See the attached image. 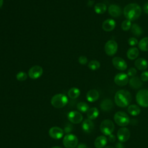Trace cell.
Returning <instances> with one entry per match:
<instances>
[{
    "mask_svg": "<svg viewBox=\"0 0 148 148\" xmlns=\"http://www.w3.org/2000/svg\"><path fill=\"white\" fill-rule=\"evenodd\" d=\"M142 9L140 6L136 3H131L125 6L123 13L127 20L134 21L140 16Z\"/></svg>",
    "mask_w": 148,
    "mask_h": 148,
    "instance_id": "cell-1",
    "label": "cell"
},
{
    "mask_svg": "<svg viewBox=\"0 0 148 148\" xmlns=\"http://www.w3.org/2000/svg\"><path fill=\"white\" fill-rule=\"evenodd\" d=\"M132 100L131 93L125 90H120L116 92L114 96L116 104L121 108L127 106Z\"/></svg>",
    "mask_w": 148,
    "mask_h": 148,
    "instance_id": "cell-2",
    "label": "cell"
},
{
    "mask_svg": "<svg viewBox=\"0 0 148 148\" xmlns=\"http://www.w3.org/2000/svg\"><path fill=\"white\" fill-rule=\"evenodd\" d=\"M67 97L63 94H57L54 95L51 99L52 106L56 108L60 109L64 107L68 103Z\"/></svg>",
    "mask_w": 148,
    "mask_h": 148,
    "instance_id": "cell-3",
    "label": "cell"
},
{
    "mask_svg": "<svg viewBox=\"0 0 148 148\" xmlns=\"http://www.w3.org/2000/svg\"><path fill=\"white\" fill-rule=\"evenodd\" d=\"M137 103L142 107H148V90L141 89L136 95Z\"/></svg>",
    "mask_w": 148,
    "mask_h": 148,
    "instance_id": "cell-4",
    "label": "cell"
},
{
    "mask_svg": "<svg viewBox=\"0 0 148 148\" xmlns=\"http://www.w3.org/2000/svg\"><path fill=\"white\" fill-rule=\"evenodd\" d=\"M114 120L116 123L121 127L127 125L130 123V118L128 114L124 112L119 111L114 116Z\"/></svg>",
    "mask_w": 148,
    "mask_h": 148,
    "instance_id": "cell-5",
    "label": "cell"
},
{
    "mask_svg": "<svg viewBox=\"0 0 148 148\" xmlns=\"http://www.w3.org/2000/svg\"><path fill=\"white\" fill-rule=\"evenodd\" d=\"M114 125L112 121L109 119L104 120L100 125V130L101 132L105 135H109L114 131Z\"/></svg>",
    "mask_w": 148,
    "mask_h": 148,
    "instance_id": "cell-6",
    "label": "cell"
},
{
    "mask_svg": "<svg viewBox=\"0 0 148 148\" xmlns=\"http://www.w3.org/2000/svg\"><path fill=\"white\" fill-rule=\"evenodd\" d=\"M77 138L73 134H68L64 137L63 144L66 148H75L77 146Z\"/></svg>",
    "mask_w": 148,
    "mask_h": 148,
    "instance_id": "cell-7",
    "label": "cell"
},
{
    "mask_svg": "<svg viewBox=\"0 0 148 148\" xmlns=\"http://www.w3.org/2000/svg\"><path fill=\"white\" fill-rule=\"evenodd\" d=\"M117 43L114 40H109L105 43V51L106 54L109 56L114 55L117 51Z\"/></svg>",
    "mask_w": 148,
    "mask_h": 148,
    "instance_id": "cell-8",
    "label": "cell"
},
{
    "mask_svg": "<svg viewBox=\"0 0 148 148\" xmlns=\"http://www.w3.org/2000/svg\"><path fill=\"white\" fill-rule=\"evenodd\" d=\"M68 119L73 124H79L83 120V116L77 111L73 110L69 112L67 114Z\"/></svg>",
    "mask_w": 148,
    "mask_h": 148,
    "instance_id": "cell-9",
    "label": "cell"
},
{
    "mask_svg": "<svg viewBox=\"0 0 148 148\" xmlns=\"http://www.w3.org/2000/svg\"><path fill=\"white\" fill-rule=\"evenodd\" d=\"M43 74V68L39 65L32 66L28 71V76L32 79H36Z\"/></svg>",
    "mask_w": 148,
    "mask_h": 148,
    "instance_id": "cell-10",
    "label": "cell"
},
{
    "mask_svg": "<svg viewBox=\"0 0 148 148\" xmlns=\"http://www.w3.org/2000/svg\"><path fill=\"white\" fill-rule=\"evenodd\" d=\"M114 82L119 86H124L129 82V77L126 73H119L114 76Z\"/></svg>",
    "mask_w": 148,
    "mask_h": 148,
    "instance_id": "cell-11",
    "label": "cell"
},
{
    "mask_svg": "<svg viewBox=\"0 0 148 148\" xmlns=\"http://www.w3.org/2000/svg\"><path fill=\"white\" fill-rule=\"evenodd\" d=\"M113 66L118 70L124 71L127 68V64L125 60L121 57H115L112 59Z\"/></svg>",
    "mask_w": 148,
    "mask_h": 148,
    "instance_id": "cell-12",
    "label": "cell"
},
{
    "mask_svg": "<svg viewBox=\"0 0 148 148\" xmlns=\"http://www.w3.org/2000/svg\"><path fill=\"white\" fill-rule=\"evenodd\" d=\"M117 136L120 142H126L130 137V132L128 128L125 127H122L118 130Z\"/></svg>",
    "mask_w": 148,
    "mask_h": 148,
    "instance_id": "cell-13",
    "label": "cell"
},
{
    "mask_svg": "<svg viewBox=\"0 0 148 148\" xmlns=\"http://www.w3.org/2000/svg\"><path fill=\"white\" fill-rule=\"evenodd\" d=\"M49 134L51 138L54 139H60L64 135V131L60 127H53L49 130Z\"/></svg>",
    "mask_w": 148,
    "mask_h": 148,
    "instance_id": "cell-14",
    "label": "cell"
},
{
    "mask_svg": "<svg viewBox=\"0 0 148 148\" xmlns=\"http://www.w3.org/2000/svg\"><path fill=\"white\" fill-rule=\"evenodd\" d=\"M116 23L113 19L108 18L105 20L102 24V29L106 32H110L113 31L116 27Z\"/></svg>",
    "mask_w": 148,
    "mask_h": 148,
    "instance_id": "cell-15",
    "label": "cell"
},
{
    "mask_svg": "<svg viewBox=\"0 0 148 148\" xmlns=\"http://www.w3.org/2000/svg\"><path fill=\"white\" fill-rule=\"evenodd\" d=\"M108 12L113 17H118L121 14V9L120 7L117 5L112 4L109 6Z\"/></svg>",
    "mask_w": 148,
    "mask_h": 148,
    "instance_id": "cell-16",
    "label": "cell"
},
{
    "mask_svg": "<svg viewBox=\"0 0 148 148\" xmlns=\"http://www.w3.org/2000/svg\"><path fill=\"white\" fill-rule=\"evenodd\" d=\"M83 130L86 133H90L92 131L94 128V123L90 119H85L82 124Z\"/></svg>",
    "mask_w": 148,
    "mask_h": 148,
    "instance_id": "cell-17",
    "label": "cell"
},
{
    "mask_svg": "<svg viewBox=\"0 0 148 148\" xmlns=\"http://www.w3.org/2000/svg\"><path fill=\"white\" fill-rule=\"evenodd\" d=\"M135 67L140 71H144L148 67V63L146 60L143 58H139L136 59L134 62Z\"/></svg>",
    "mask_w": 148,
    "mask_h": 148,
    "instance_id": "cell-18",
    "label": "cell"
},
{
    "mask_svg": "<svg viewBox=\"0 0 148 148\" xmlns=\"http://www.w3.org/2000/svg\"><path fill=\"white\" fill-rule=\"evenodd\" d=\"M99 92L97 90L92 89L89 90L86 94V98L88 101L90 102H94L96 101L99 98Z\"/></svg>",
    "mask_w": 148,
    "mask_h": 148,
    "instance_id": "cell-19",
    "label": "cell"
},
{
    "mask_svg": "<svg viewBox=\"0 0 148 148\" xmlns=\"http://www.w3.org/2000/svg\"><path fill=\"white\" fill-rule=\"evenodd\" d=\"M114 106L113 103L112 101L110 99H104L101 103L100 107L101 109L105 111V112H108L110 111L113 109Z\"/></svg>",
    "mask_w": 148,
    "mask_h": 148,
    "instance_id": "cell-20",
    "label": "cell"
},
{
    "mask_svg": "<svg viewBox=\"0 0 148 148\" xmlns=\"http://www.w3.org/2000/svg\"><path fill=\"white\" fill-rule=\"evenodd\" d=\"M129 84L131 88L134 89H138L142 87V81L138 77L134 76L130 79Z\"/></svg>",
    "mask_w": 148,
    "mask_h": 148,
    "instance_id": "cell-21",
    "label": "cell"
},
{
    "mask_svg": "<svg viewBox=\"0 0 148 148\" xmlns=\"http://www.w3.org/2000/svg\"><path fill=\"white\" fill-rule=\"evenodd\" d=\"M108 139L103 136L101 135L97 137L94 141V146L96 148H103L107 144Z\"/></svg>",
    "mask_w": 148,
    "mask_h": 148,
    "instance_id": "cell-22",
    "label": "cell"
},
{
    "mask_svg": "<svg viewBox=\"0 0 148 148\" xmlns=\"http://www.w3.org/2000/svg\"><path fill=\"white\" fill-rule=\"evenodd\" d=\"M139 54V50L136 47H131L128 50L127 52V56L128 59L133 60L138 57Z\"/></svg>",
    "mask_w": 148,
    "mask_h": 148,
    "instance_id": "cell-23",
    "label": "cell"
},
{
    "mask_svg": "<svg viewBox=\"0 0 148 148\" xmlns=\"http://www.w3.org/2000/svg\"><path fill=\"white\" fill-rule=\"evenodd\" d=\"M99 114V111L97 108H91L87 112V116L88 119L94 120L96 119Z\"/></svg>",
    "mask_w": 148,
    "mask_h": 148,
    "instance_id": "cell-24",
    "label": "cell"
},
{
    "mask_svg": "<svg viewBox=\"0 0 148 148\" xmlns=\"http://www.w3.org/2000/svg\"><path fill=\"white\" fill-rule=\"evenodd\" d=\"M131 31L132 34L136 36H140L143 33L142 28L139 25L135 23L132 24L131 27Z\"/></svg>",
    "mask_w": 148,
    "mask_h": 148,
    "instance_id": "cell-25",
    "label": "cell"
},
{
    "mask_svg": "<svg viewBox=\"0 0 148 148\" xmlns=\"http://www.w3.org/2000/svg\"><path fill=\"white\" fill-rule=\"evenodd\" d=\"M106 6L103 3H97L94 6V11L97 14H103L106 10Z\"/></svg>",
    "mask_w": 148,
    "mask_h": 148,
    "instance_id": "cell-26",
    "label": "cell"
},
{
    "mask_svg": "<svg viewBox=\"0 0 148 148\" xmlns=\"http://www.w3.org/2000/svg\"><path fill=\"white\" fill-rule=\"evenodd\" d=\"M138 47L139 49L143 51H148V37H145L142 38L138 43Z\"/></svg>",
    "mask_w": 148,
    "mask_h": 148,
    "instance_id": "cell-27",
    "label": "cell"
},
{
    "mask_svg": "<svg viewBox=\"0 0 148 148\" xmlns=\"http://www.w3.org/2000/svg\"><path fill=\"white\" fill-rule=\"evenodd\" d=\"M128 112L132 116H137L140 112V108L136 105H131L128 107Z\"/></svg>",
    "mask_w": 148,
    "mask_h": 148,
    "instance_id": "cell-28",
    "label": "cell"
},
{
    "mask_svg": "<svg viewBox=\"0 0 148 148\" xmlns=\"http://www.w3.org/2000/svg\"><path fill=\"white\" fill-rule=\"evenodd\" d=\"M80 94V91L79 88L76 87H72L70 88L68 92V97L71 99H75L77 98Z\"/></svg>",
    "mask_w": 148,
    "mask_h": 148,
    "instance_id": "cell-29",
    "label": "cell"
},
{
    "mask_svg": "<svg viewBox=\"0 0 148 148\" xmlns=\"http://www.w3.org/2000/svg\"><path fill=\"white\" fill-rule=\"evenodd\" d=\"M77 109L82 113H86L89 109V106L87 103L84 102H80L77 104Z\"/></svg>",
    "mask_w": 148,
    "mask_h": 148,
    "instance_id": "cell-30",
    "label": "cell"
},
{
    "mask_svg": "<svg viewBox=\"0 0 148 148\" xmlns=\"http://www.w3.org/2000/svg\"><path fill=\"white\" fill-rule=\"evenodd\" d=\"M88 67L92 71H95L99 68L100 63L97 60H92L88 62Z\"/></svg>",
    "mask_w": 148,
    "mask_h": 148,
    "instance_id": "cell-31",
    "label": "cell"
},
{
    "mask_svg": "<svg viewBox=\"0 0 148 148\" xmlns=\"http://www.w3.org/2000/svg\"><path fill=\"white\" fill-rule=\"evenodd\" d=\"M131 25H132V24L131 21L128 20H125L121 23V28L123 31H127L130 29H131Z\"/></svg>",
    "mask_w": 148,
    "mask_h": 148,
    "instance_id": "cell-32",
    "label": "cell"
},
{
    "mask_svg": "<svg viewBox=\"0 0 148 148\" xmlns=\"http://www.w3.org/2000/svg\"><path fill=\"white\" fill-rule=\"evenodd\" d=\"M27 75L25 72H24L23 71L19 72L17 75H16V79L18 81H24L27 79Z\"/></svg>",
    "mask_w": 148,
    "mask_h": 148,
    "instance_id": "cell-33",
    "label": "cell"
},
{
    "mask_svg": "<svg viewBox=\"0 0 148 148\" xmlns=\"http://www.w3.org/2000/svg\"><path fill=\"white\" fill-rule=\"evenodd\" d=\"M136 73H137V71H136V69L135 68H130L128 72H127V75L128 77H134V76H135V75H136Z\"/></svg>",
    "mask_w": 148,
    "mask_h": 148,
    "instance_id": "cell-34",
    "label": "cell"
},
{
    "mask_svg": "<svg viewBox=\"0 0 148 148\" xmlns=\"http://www.w3.org/2000/svg\"><path fill=\"white\" fill-rule=\"evenodd\" d=\"M128 43L130 46H136L137 44H138V41L136 38L134 37H131L128 39Z\"/></svg>",
    "mask_w": 148,
    "mask_h": 148,
    "instance_id": "cell-35",
    "label": "cell"
},
{
    "mask_svg": "<svg viewBox=\"0 0 148 148\" xmlns=\"http://www.w3.org/2000/svg\"><path fill=\"white\" fill-rule=\"evenodd\" d=\"M140 79L142 82H147L148 81V71L143 72L140 76Z\"/></svg>",
    "mask_w": 148,
    "mask_h": 148,
    "instance_id": "cell-36",
    "label": "cell"
},
{
    "mask_svg": "<svg viewBox=\"0 0 148 148\" xmlns=\"http://www.w3.org/2000/svg\"><path fill=\"white\" fill-rule=\"evenodd\" d=\"M73 130V126L72 125V124H69L68 123L64 127V132L68 134H69V132H71Z\"/></svg>",
    "mask_w": 148,
    "mask_h": 148,
    "instance_id": "cell-37",
    "label": "cell"
},
{
    "mask_svg": "<svg viewBox=\"0 0 148 148\" xmlns=\"http://www.w3.org/2000/svg\"><path fill=\"white\" fill-rule=\"evenodd\" d=\"M78 61H79V62L82 65H85L88 62L87 58L84 56H82L79 57Z\"/></svg>",
    "mask_w": 148,
    "mask_h": 148,
    "instance_id": "cell-38",
    "label": "cell"
},
{
    "mask_svg": "<svg viewBox=\"0 0 148 148\" xmlns=\"http://www.w3.org/2000/svg\"><path fill=\"white\" fill-rule=\"evenodd\" d=\"M108 136H109L108 139H109V142H112V143L115 142V140H116V137H115V136H114V135H113V134H110V135H108Z\"/></svg>",
    "mask_w": 148,
    "mask_h": 148,
    "instance_id": "cell-39",
    "label": "cell"
},
{
    "mask_svg": "<svg viewBox=\"0 0 148 148\" xmlns=\"http://www.w3.org/2000/svg\"><path fill=\"white\" fill-rule=\"evenodd\" d=\"M143 9L144 12L145 13H146L147 14H148V2L144 4L143 7Z\"/></svg>",
    "mask_w": 148,
    "mask_h": 148,
    "instance_id": "cell-40",
    "label": "cell"
},
{
    "mask_svg": "<svg viewBox=\"0 0 148 148\" xmlns=\"http://www.w3.org/2000/svg\"><path fill=\"white\" fill-rule=\"evenodd\" d=\"M116 148H124V145L123 144V143L121 142H117L116 145Z\"/></svg>",
    "mask_w": 148,
    "mask_h": 148,
    "instance_id": "cell-41",
    "label": "cell"
},
{
    "mask_svg": "<svg viewBox=\"0 0 148 148\" xmlns=\"http://www.w3.org/2000/svg\"><path fill=\"white\" fill-rule=\"evenodd\" d=\"M77 148H87V146L86 144L83 143H81L79 145H77Z\"/></svg>",
    "mask_w": 148,
    "mask_h": 148,
    "instance_id": "cell-42",
    "label": "cell"
},
{
    "mask_svg": "<svg viewBox=\"0 0 148 148\" xmlns=\"http://www.w3.org/2000/svg\"><path fill=\"white\" fill-rule=\"evenodd\" d=\"M3 3V0H0V8H1V7L2 6Z\"/></svg>",
    "mask_w": 148,
    "mask_h": 148,
    "instance_id": "cell-43",
    "label": "cell"
},
{
    "mask_svg": "<svg viewBox=\"0 0 148 148\" xmlns=\"http://www.w3.org/2000/svg\"><path fill=\"white\" fill-rule=\"evenodd\" d=\"M51 148H62L60 146H53V147H51Z\"/></svg>",
    "mask_w": 148,
    "mask_h": 148,
    "instance_id": "cell-44",
    "label": "cell"
},
{
    "mask_svg": "<svg viewBox=\"0 0 148 148\" xmlns=\"http://www.w3.org/2000/svg\"><path fill=\"white\" fill-rule=\"evenodd\" d=\"M104 148H114L113 147H112V146H106V147H105Z\"/></svg>",
    "mask_w": 148,
    "mask_h": 148,
    "instance_id": "cell-45",
    "label": "cell"
}]
</instances>
